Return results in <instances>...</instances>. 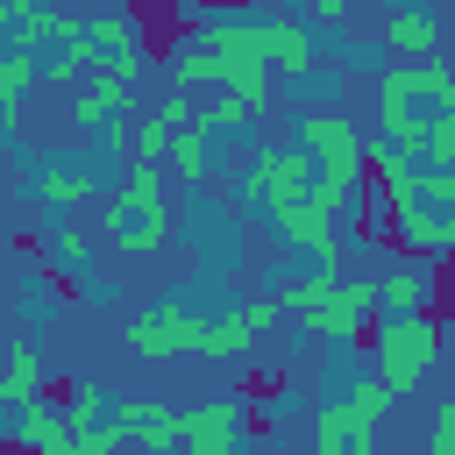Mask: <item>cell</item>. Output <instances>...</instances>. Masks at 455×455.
<instances>
[{
	"mask_svg": "<svg viewBox=\"0 0 455 455\" xmlns=\"http://www.w3.org/2000/svg\"><path fill=\"white\" fill-rule=\"evenodd\" d=\"M171 156V128H164V114L149 107L142 121H135V135H128V164H164Z\"/></svg>",
	"mask_w": 455,
	"mask_h": 455,
	"instance_id": "obj_24",
	"label": "cell"
},
{
	"mask_svg": "<svg viewBox=\"0 0 455 455\" xmlns=\"http://www.w3.org/2000/svg\"><path fill=\"white\" fill-rule=\"evenodd\" d=\"M114 405H121V391L78 377V384L64 391V427H71V434H107V427H114Z\"/></svg>",
	"mask_w": 455,
	"mask_h": 455,
	"instance_id": "obj_18",
	"label": "cell"
},
{
	"mask_svg": "<svg viewBox=\"0 0 455 455\" xmlns=\"http://www.w3.org/2000/svg\"><path fill=\"white\" fill-rule=\"evenodd\" d=\"M57 28H64V14L57 7H36V0H7V57H50V43H57Z\"/></svg>",
	"mask_w": 455,
	"mask_h": 455,
	"instance_id": "obj_15",
	"label": "cell"
},
{
	"mask_svg": "<svg viewBox=\"0 0 455 455\" xmlns=\"http://www.w3.org/2000/svg\"><path fill=\"white\" fill-rule=\"evenodd\" d=\"M249 121H256V107H249V100H235V92H213V100L199 107V128H206L213 142H220V135H242Z\"/></svg>",
	"mask_w": 455,
	"mask_h": 455,
	"instance_id": "obj_23",
	"label": "cell"
},
{
	"mask_svg": "<svg viewBox=\"0 0 455 455\" xmlns=\"http://www.w3.org/2000/svg\"><path fill=\"white\" fill-rule=\"evenodd\" d=\"M313 21H320V28H341V21H348V0H313Z\"/></svg>",
	"mask_w": 455,
	"mask_h": 455,
	"instance_id": "obj_29",
	"label": "cell"
},
{
	"mask_svg": "<svg viewBox=\"0 0 455 455\" xmlns=\"http://www.w3.org/2000/svg\"><path fill=\"white\" fill-rule=\"evenodd\" d=\"M128 100H135V85H128V78L92 71V78L71 92V121H78V128H92V135H107V128H121V121H128Z\"/></svg>",
	"mask_w": 455,
	"mask_h": 455,
	"instance_id": "obj_11",
	"label": "cell"
},
{
	"mask_svg": "<svg viewBox=\"0 0 455 455\" xmlns=\"http://www.w3.org/2000/svg\"><path fill=\"white\" fill-rule=\"evenodd\" d=\"M277 313H291L306 327V341H363L377 320V277H341V270H306L291 284H277Z\"/></svg>",
	"mask_w": 455,
	"mask_h": 455,
	"instance_id": "obj_1",
	"label": "cell"
},
{
	"mask_svg": "<svg viewBox=\"0 0 455 455\" xmlns=\"http://www.w3.org/2000/svg\"><path fill=\"white\" fill-rule=\"evenodd\" d=\"M291 142L313 156V178H320L313 199L341 220V213L363 199V185H370V142H363V128H355L348 114H334V107H306Z\"/></svg>",
	"mask_w": 455,
	"mask_h": 455,
	"instance_id": "obj_2",
	"label": "cell"
},
{
	"mask_svg": "<svg viewBox=\"0 0 455 455\" xmlns=\"http://www.w3.org/2000/svg\"><path fill=\"white\" fill-rule=\"evenodd\" d=\"M128 135H135L128 121H121V128H107V135H100V142H107V156H128Z\"/></svg>",
	"mask_w": 455,
	"mask_h": 455,
	"instance_id": "obj_30",
	"label": "cell"
},
{
	"mask_svg": "<svg viewBox=\"0 0 455 455\" xmlns=\"http://www.w3.org/2000/svg\"><path fill=\"white\" fill-rule=\"evenodd\" d=\"M277 327V299H249V306H235L228 320H213V341H206V363H242L263 334Z\"/></svg>",
	"mask_w": 455,
	"mask_h": 455,
	"instance_id": "obj_10",
	"label": "cell"
},
{
	"mask_svg": "<svg viewBox=\"0 0 455 455\" xmlns=\"http://www.w3.org/2000/svg\"><path fill=\"white\" fill-rule=\"evenodd\" d=\"M419 171H455V107H448V114H427V149H419Z\"/></svg>",
	"mask_w": 455,
	"mask_h": 455,
	"instance_id": "obj_25",
	"label": "cell"
},
{
	"mask_svg": "<svg viewBox=\"0 0 455 455\" xmlns=\"http://www.w3.org/2000/svg\"><path fill=\"white\" fill-rule=\"evenodd\" d=\"M71 441V427H64V405H21L14 412V448H28V455H57Z\"/></svg>",
	"mask_w": 455,
	"mask_h": 455,
	"instance_id": "obj_19",
	"label": "cell"
},
{
	"mask_svg": "<svg viewBox=\"0 0 455 455\" xmlns=\"http://www.w3.org/2000/svg\"><path fill=\"white\" fill-rule=\"evenodd\" d=\"M121 448H128V441H121L114 427H107V434H71V441H64L57 455H121Z\"/></svg>",
	"mask_w": 455,
	"mask_h": 455,
	"instance_id": "obj_28",
	"label": "cell"
},
{
	"mask_svg": "<svg viewBox=\"0 0 455 455\" xmlns=\"http://www.w3.org/2000/svg\"><path fill=\"white\" fill-rule=\"evenodd\" d=\"M36 78H43V64H36V57H0V142H14V135H21V121H14V114H21V92H28Z\"/></svg>",
	"mask_w": 455,
	"mask_h": 455,
	"instance_id": "obj_21",
	"label": "cell"
},
{
	"mask_svg": "<svg viewBox=\"0 0 455 455\" xmlns=\"http://www.w3.org/2000/svg\"><path fill=\"white\" fill-rule=\"evenodd\" d=\"M384 43H391L405 64H434V50H441V14H427V7H391V14H384Z\"/></svg>",
	"mask_w": 455,
	"mask_h": 455,
	"instance_id": "obj_16",
	"label": "cell"
},
{
	"mask_svg": "<svg viewBox=\"0 0 455 455\" xmlns=\"http://www.w3.org/2000/svg\"><path fill=\"white\" fill-rule=\"evenodd\" d=\"M178 448L185 455H249V405L242 398H206L178 412Z\"/></svg>",
	"mask_w": 455,
	"mask_h": 455,
	"instance_id": "obj_7",
	"label": "cell"
},
{
	"mask_svg": "<svg viewBox=\"0 0 455 455\" xmlns=\"http://www.w3.org/2000/svg\"><path fill=\"white\" fill-rule=\"evenodd\" d=\"M85 256H92L85 228H50V263H57V270H71L78 284H85Z\"/></svg>",
	"mask_w": 455,
	"mask_h": 455,
	"instance_id": "obj_26",
	"label": "cell"
},
{
	"mask_svg": "<svg viewBox=\"0 0 455 455\" xmlns=\"http://www.w3.org/2000/svg\"><path fill=\"white\" fill-rule=\"evenodd\" d=\"M313 156L299 149V142H256V156H249V171H242V185H235V206L242 213H263V220H277V213H291L299 199H313Z\"/></svg>",
	"mask_w": 455,
	"mask_h": 455,
	"instance_id": "obj_4",
	"label": "cell"
},
{
	"mask_svg": "<svg viewBox=\"0 0 455 455\" xmlns=\"http://www.w3.org/2000/svg\"><path fill=\"white\" fill-rule=\"evenodd\" d=\"M206 341H213V320H199L192 306H178V299H164V306H142V313H128V348L142 355V363H178V355H206Z\"/></svg>",
	"mask_w": 455,
	"mask_h": 455,
	"instance_id": "obj_6",
	"label": "cell"
},
{
	"mask_svg": "<svg viewBox=\"0 0 455 455\" xmlns=\"http://www.w3.org/2000/svg\"><path fill=\"white\" fill-rule=\"evenodd\" d=\"M434 263H419V256H398L384 277H377V320H419V313H434Z\"/></svg>",
	"mask_w": 455,
	"mask_h": 455,
	"instance_id": "obj_9",
	"label": "cell"
},
{
	"mask_svg": "<svg viewBox=\"0 0 455 455\" xmlns=\"http://www.w3.org/2000/svg\"><path fill=\"white\" fill-rule=\"evenodd\" d=\"M0 441H14V412L7 405H0Z\"/></svg>",
	"mask_w": 455,
	"mask_h": 455,
	"instance_id": "obj_31",
	"label": "cell"
},
{
	"mask_svg": "<svg viewBox=\"0 0 455 455\" xmlns=\"http://www.w3.org/2000/svg\"><path fill=\"white\" fill-rule=\"evenodd\" d=\"M43 398H50L43 348H36V341H7V363H0V405L21 412V405H43Z\"/></svg>",
	"mask_w": 455,
	"mask_h": 455,
	"instance_id": "obj_14",
	"label": "cell"
},
{
	"mask_svg": "<svg viewBox=\"0 0 455 455\" xmlns=\"http://www.w3.org/2000/svg\"><path fill=\"white\" fill-rule=\"evenodd\" d=\"M206 156H213V135H206L199 121L171 135V171H178L185 185H199V178H206Z\"/></svg>",
	"mask_w": 455,
	"mask_h": 455,
	"instance_id": "obj_22",
	"label": "cell"
},
{
	"mask_svg": "<svg viewBox=\"0 0 455 455\" xmlns=\"http://www.w3.org/2000/svg\"><path fill=\"white\" fill-rule=\"evenodd\" d=\"M427 455H455V391L441 398V412H434V427H427Z\"/></svg>",
	"mask_w": 455,
	"mask_h": 455,
	"instance_id": "obj_27",
	"label": "cell"
},
{
	"mask_svg": "<svg viewBox=\"0 0 455 455\" xmlns=\"http://www.w3.org/2000/svg\"><path fill=\"white\" fill-rule=\"evenodd\" d=\"M270 78H284V85L313 78V28L291 14H270Z\"/></svg>",
	"mask_w": 455,
	"mask_h": 455,
	"instance_id": "obj_17",
	"label": "cell"
},
{
	"mask_svg": "<svg viewBox=\"0 0 455 455\" xmlns=\"http://www.w3.org/2000/svg\"><path fill=\"white\" fill-rule=\"evenodd\" d=\"M0 284H7V249H0Z\"/></svg>",
	"mask_w": 455,
	"mask_h": 455,
	"instance_id": "obj_32",
	"label": "cell"
},
{
	"mask_svg": "<svg viewBox=\"0 0 455 455\" xmlns=\"http://www.w3.org/2000/svg\"><path fill=\"white\" fill-rule=\"evenodd\" d=\"M114 434H121L128 448H142V455H164V448L178 441V412L156 405V398H121V405H114Z\"/></svg>",
	"mask_w": 455,
	"mask_h": 455,
	"instance_id": "obj_13",
	"label": "cell"
},
{
	"mask_svg": "<svg viewBox=\"0 0 455 455\" xmlns=\"http://www.w3.org/2000/svg\"><path fill=\"white\" fill-rule=\"evenodd\" d=\"M270 228H277V242H284V249H306V256H313V270H334V213H327L320 199H299V206H291V213H277Z\"/></svg>",
	"mask_w": 455,
	"mask_h": 455,
	"instance_id": "obj_12",
	"label": "cell"
},
{
	"mask_svg": "<svg viewBox=\"0 0 455 455\" xmlns=\"http://www.w3.org/2000/svg\"><path fill=\"white\" fill-rule=\"evenodd\" d=\"M419 107H434V114L455 107V71L441 57L434 64H391L377 78V114H419Z\"/></svg>",
	"mask_w": 455,
	"mask_h": 455,
	"instance_id": "obj_8",
	"label": "cell"
},
{
	"mask_svg": "<svg viewBox=\"0 0 455 455\" xmlns=\"http://www.w3.org/2000/svg\"><path fill=\"white\" fill-rule=\"evenodd\" d=\"M100 228L114 235V249H121V256H149V249H164V235H171L164 164H128V178H121V192L107 199Z\"/></svg>",
	"mask_w": 455,
	"mask_h": 455,
	"instance_id": "obj_3",
	"label": "cell"
},
{
	"mask_svg": "<svg viewBox=\"0 0 455 455\" xmlns=\"http://www.w3.org/2000/svg\"><path fill=\"white\" fill-rule=\"evenodd\" d=\"M100 192V178L85 171V164H43L36 171V199L43 206H78V199H92Z\"/></svg>",
	"mask_w": 455,
	"mask_h": 455,
	"instance_id": "obj_20",
	"label": "cell"
},
{
	"mask_svg": "<svg viewBox=\"0 0 455 455\" xmlns=\"http://www.w3.org/2000/svg\"><path fill=\"white\" fill-rule=\"evenodd\" d=\"M434 363H441V320L434 313H419V320H377V334H370V377L391 398H412Z\"/></svg>",
	"mask_w": 455,
	"mask_h": 455,
	"instance_id": "obj_5",
	"label": "cell"
}]
</instances>
